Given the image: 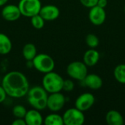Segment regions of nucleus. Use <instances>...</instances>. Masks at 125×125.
Masks as SVG:
<instances>
[{"label": "nucleus", "mask_w": 125, "mask_h": 125, "mask_svg": "<svg viewBox=\"0 0 125 125\" xmlns=\"http://www.w3.org/2000/svg\"><path fill=\"white\" fill-rule=\"evenodd\" d=\"M74 87H75V84L72 80H70V79L64 80L62 90H64L67 92H70L74 89Z\"/></svg>", "instance_id": "24"}, {"label": "nucleus", "mask_w": 125, "mask_h": 125, "mask_svg": "<svg viewBox=\"0 0 125 125\" xmlns=\"http://www.w3.org/2000/svg\"><path fill=\"white\" fill-rule=\"evenodd\" d=\"M37 54V48L33 43H26L23 47L22 55L26 61H32Z\"/></svg>", "instance_id": "18"}, {"label": "nucleus", "mask_w": 125, "mask_h": 125, "mask_svg": "<svg viewBox=\"0 0 125 125\" xmlns=\"http://www.w3.org/2000/svg\"><path fill=\"white\" fill-rule=\"evenodd\" d=\"M98 0H80V2L81 4L86 7L92 8L97 5Z\"/></svg>", "instance_id": "25"}, {"label": "nucleus", "mask_w": 125, "mask_h": 125, "mask_svg": "<svg viewBox=\"0 0 125 125\" xmlns=\"http://www.w3.org/2000/svg\"><path fill=\"white\" fill-rule=\"evenodd\" d=\"M105 121L108 125H123L124 118L117 111L111 110L105 115Z\"/></svg>", "instance_id": "16"}, {"label": "nucleus", "mask_w": 125, "mask_h": 125, "mask_svg": "<svg viewBox=\"0 0 125 125\" xmlns=\"http://www.w3.org/2000/svg\"><path fill=\"white\" fill-rule=\"evenodd\" d=\"M67 73L71 78L82 81L88 74L87 66L83 62L74 61L67 65Z\"/></svg>", "instance_id": "6"}, {"label": "nucleus", "mask_w": 125, "mask_h": 125, "mask_svg": "<svg viewBox=\"0 0 125 125\" xmlns=\"http://www.w3.org/2000/svg\"><path fill=\"white\" fill-rule=\"evenodd\" d=\"M12 125H26V122L24 120V119H19V118H16V119H15L12 122Z\"/></svg>", "instance_id": "27"}, {"label": "nucleus", "mask_w": 125, "mask_h": 125, "mask_svg": "<svg viewBox=\"0 0 125 125\" xmlns=\"http://www.w3.org/2000/svg\"><path fill=\"white\" fill-rule=\"evenodd\" d=\"M27 110L22 105H16L12 108V114L15 118L23 119Z\"/></svg>", "instance_id": "23"}, {"label": "nucleus", "mask_w": 125, "mask_h": 125, "mask_svg": "<svg viewBox=\"0 0 125 125\" xmlns=\"http://www.w3.org/2000/svg\"><path fill=\"white\" fill-rule=\"evenodd\" d=\"M63 83V78L53 70L44 75L42 80V86L49 94L59 92L62 91Z\"/></svg>", "instance_id": "3"}, {"label": "nucleus", "mask_w": 125, "mask_h": 125, "mask_svg": "<svg viewBox=\"0 0 125 125\" xmlns=\"http://www.w3.org/2000/svg\"><path fill=\"white\" fill-rule=\"evenodd\" d=\"M23 119L26 125H41L44 119L40 111L34 108L27 111Z\"/></svg>", "instance_id": "13"}, {"label": "nucleus", "mask_w": 125, "mask_h": 125, "mask_svg": "<svg viewBox=\"0 0 125 125\" xmlns=\"http://www.w3.org/2000/svg\"><path fill=\"white\" fill-rule=\"evenodd\" d=\"M7 93L4 91V88L2 87L1 85H0V104L2 103L3 102H4V100H6L7 97Z\"/></svg>", "instance_id": "26"}, {"label": "nucleus", "mask_w": 125, "mask_h": 125, "mask_svg": "<svg viewBox=\"0 0 125 125\" xmlns=\"http://www.w3.org/2000/svg\"><path fill=\"white\" fill-rule=\"evenodd\" d=\"M95 102L94 96L89 93L86 92L79 95L75 102V107L81 111H86L89 110Z\"/></svg>", "instance_id": "9"}, {"label": "nucleus", "mask_w": 125, "mask_h": 125, "mask_svg": "<svg viewBox=\"0 0 125 125\" xmlns=\"http://www.w3.org/2000/svg\"><path fill=\"white\" fill-rule=\"evenodd\" d=\"M18 6L21 15L31 18L40 13L42 3L40 0H20Z\"/></svg>", "instance_id": "5"}, {"label": "nucleus", "mask_w": 125, "mask_h": 125, "mask_svg": "<svg viewBox=\"0 0 125 125\" xmlns=\"http://www.w3.org/2000/svg\"><path fill=\"white\" fill-rule=\"evenodd\" d=\"M124 10H125V8H124Z\"/></svg>", "instance_id": "30"}, {"label": "nucleus", "mask_w": 125, "mask_h": 125, "mask_svg": "<svg viewBox=\"0 0 125 125\" xmlns=\"http://www.w3.org/2000/svg\"><path fill=\"white\" fill-rule=\"evenodd\" d=\"M97 5L100 7L105 9V7H106L108 5V0H98Z\"/></svg>", "instance_id": "28"}, {"label": "nucleus", "mask_w": 125, "mask_h": 125, "mask_svg": "<svg viewBox=\"0 0 125 125\" xmlns=\"http://www.w3.org/2000/svg\"><path fill=\"white\" fill-rule=\"evenodd\" d=\"M86 43L90 48H95L99 45L100 40L97 35L89 34L86 37Z\"/></svg>", "instance_id": "22"}, {"label": "nucleus", "mask_w": 125, "mask_h": 125, "mask_svg": "<svg viewBox=\"0 0 125 125\" xmlns=\"http://www.w3.org/2000/svg\"><path fill=\"white\" fill-rule=\"evenodd\" d=\"M62 118L65 125H82L85 122L83 112L75 107L67 109L64 113Z\"/></svg>", "instance_id": "7"}, {"label": "nucleus", "mask_w": 125, "mask_h": 125, "mask_svg": "<svg viewBox=\"0 0 125 125\" xmlns=\"http://www.w3.org/2000/svg\"><path fill=\"white\" fill-rule=\"evenodd\" d=\"M100 60V53L99 52L94 49H89L86 51L83 57V62L87 67H93L97 64Z\"/></svg>", "instance_id": "15"}, {"label": "nucleus", "mask_w": 125, "mask_h": 125, "mask_svg": "<svg viewBox=\"0 0 125 125\" xmlns=\"http://www.w3.org/2000/svg\"><path fill=\"white\" fill-rule=\"evenodd\" d=\"M12 48V43L10 37L4 33H0V55L8 54Z\"/></svg>", "instance_id": "17"}, {"label": "nucleus", "mask_w": 125, "mask_h": 125, "mask_svg": "<svg viewBox=\"0 0 125 125\" xmlns=\"http://www.w3.org/2000/svg\"><path fill=\"white\" fill-rule=\"evenodd\" d=\"M39 14L45 21H53L59 18L60 10L56 5L47 4L42 6Z\"/></svg>", "instance_id": "12"}, {"label": "nucleus", "mask_w": 125, "mask_h": 125, "mask_svg": "<svg viewBox=\"0 0 125 125\" xmlns=\"http://www.w3.org/2000/svg\"><path fill=\"white\" fill-rule=\"evenodd\" d=\"M9 0H0V7H3L8 2Z\"/></svg>", "instance_id": "29"}, {"label": "nucleus", "mask_w": 125, "mask_h": 125, "mask_svg": "<svg viewBox=\"0 0 125 125\" xmlns=\"http://www.w3.org/2000/svg\"><path fill=\"white\" fill-rule=\"evenodd\" d=\"M114 75L119 83L125 84V64H119L115 67Z\"/></svg>", "instance_id": "20"}, {"label": "nucleus", "mask_w": 125, "mask_h": 125, "mask_svg": "<svg viewBox=\"0 0 125 125\" xmlns=\"http://www.w3.org/2000/svg\"><path fill=\"white\" fill-rule=\"evenodd\" d=\"M1 86L7 95L12 98L26 96L29 89L28 78L20 71H10L5 74L1 80Z\"/></svg>", "instance_id": "1"}, {"label": "nucleus", "mask_w": 125, "mask_h": 125, "mask_svg": "<svg viewBox=\"0 0 125 125\" xmlns=\"http://www.w3.org/2000/svg\"><path fill=\"white\" fill-rule=\"evenodd\" d=\"M1 16L5 21L13 22L20 18L21 13L18 5L5 4L1 10Z\"/></svg>", "instance_id": "10"}, {"label": "nucleus", "mask_w": 125, "mask_h": 125, "mask_svg": "<svg viewBox=\"0 0 125 125\" xmlns=\"http://www.w3.org/2000/svg\"><path fill=\"white\" fill-rule=\"evenodd\" d=\"M82 81L86 87L93 90L100 89L103 84V79L97 74H87Z\"/></svg>", "instance_id": "14"}, {"label": "nucleus", "mask_w": 125, "mask_h": 125, "mask_svg": "<svg viewBox=\"0 0 125 125\" xmlns=\"http://www.w3.org/2000/svg\"><path fill=\"white\" fill-rule=\"evenodd\" d=\"M43 124L45 125H63L62 116L57 114H51L45 117L43 119Z\"/></svg>", "instance_id": "19"}, {"label": "nucleus", "mask_w": 125, "mask_h": 125, "mask_svg": "<svg viewBox=\"0 0 125 125\" xmlns=\"http://www.w3.org/2000/svg\"><path fill=\"white\" fill-rule=\"evenodd\" d=\"M26 97L28 103L33 108L38 111H42L47 108L48 93L42 86H36L29 88Z\"/></svg>", "instance_id": "2"}, {"label": "nucleus", "mask_w": 125, "mask_h": 125, "mask_svg": "<svg viewBox=\"0 0 125 125\" xmlns=\"http://www.w3.org/2000/svg\"><path fill=\"white\" fill-rule=\"evenodd\" d=\"M89 19L93 25H102L106 19V12L105 9L100 7L97 5L90 8L89 12Z\"/></svg>", "instance_id": "11"}, {"label": "nucleus", "mask_w": 125, "mask_h": 125, "mask_svg": "<svg viewBox=\"0 0 125 125\" xmlns=\"http://www.w3.org/2000/svg\"><path fill=\"white\" fill-rule=\"evenodd\" d=\"M31 62L33 67L43 74L51 72L55 68V62L53 59L47 53L37 54Z\"/></svg>", "instance_id": "4"}, {"label": "nucleus", "mask_w": 125, "mask_h": 125, "mask_svg": "<svg viewBox=\"0 0 125 125\" xmlns=\"http://www.w3.org/2000/svg\"><path fill=\"white\" fill-rule=\"evenodd\" d=\"M45 20L42 18V17L40 15H35L32 17H31V26L36 29H41L44 27L45 25Z\"/></svg>", "instance_id": "21"}, {"label": "nucleus", "mask_w": 125, "mask_h": 125, "mask_svg": "<svg viewBox=\"0 0 125 125\" xmlns=\"http://www.w3.org/2000/svg\"><path fill=\"white\" fill-rule=\"evenodd\" d=\"M66 103V98L61 92L51 93L47 100V108L52 112L56 113L61 111Z\"/></svg>", "instance_id": "8"}]
</instances>
